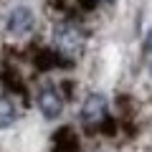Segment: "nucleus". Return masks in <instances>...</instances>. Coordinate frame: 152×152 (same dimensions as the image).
<instances>
[{
	"label": "nucleus",
	"mask_w": 152,
	"mask_h": 152,
	"mask_svg": "<svg viewBox=\"0 0 152 152\" xmlns=\"http://www.w3.org/2000/svg\"><path fill=\"white\" fill-rule=\"evenodd\" d=\"M36 104H38V109H41V114H43L46 119H56L64 112V99H61L58 89L51 86V84L41 86V91L36 96Z\"/></svg>",
	"instance_id": "obj_2"
},
{
	"label": "nucleus",
	"mask_w": 152,
	"mask_h": 152,
	"mask_svg": "<svg viewBox=\"0 0 152 152\" xmlns=\"http://www.w3.org/2000/svg\"><path fill=\"white\" fill-rule=\"evenodd\" d=\"M53 46L61 51L64 56H79L84 48V31L76 23H58L53 28Z\"/></svg>",
	"instance_id": "obj_1"
},
{
	"label": "nucleus",
	"mask_w": 152,
	"mask_h": 152,
	"mask_svg": "<svg viewBox=\"0 0 152 152\" xmlns=\"http://www.w3.org/2000/svg\"><path fill=\"white\" fill-rule=\"evenodd\" d=\"M5 28L10 36H28V33L33 31V13L31 8L26 5H18L10 10V15H8L5 20Z\"/></svg>",
	"instance_id": "obj_3"
},
{
	"label": "nucleus",
	"mask_w": 152,
	"mask_h": 152,
	"mask_svg": "<svg viewBox=\"0 0 152 152\" xmlns=\"http://www.w3.org/2000/svg\"><path fill=\"white\" fill-rule=\"evenodd\" d=\"M147 66H150V76H152V58H147Z\"/></svg>",
	"instance_id": "obj_7"
},
{
	"label": "nucleus",
	"mask_w": 152,
	"mask_h": 152,
	"mask_svg": "<svg viewBox=\"0 0 152 152\" xmlns=\"http://www.w3.org/2000/svg\"><path fill=\"white\" fill-rule=\"evenodd\" d=\"M104 114H107V99L102 94H89L81 104L79 117H81L84 124H96V122L104 119Z\"/></svg>",
	"instance_id": "obj_4"
},
{
	"label": "nucleus",
	"mask_w": 152,
	"mask_h": 152,
	"mask_svg": "<svg viewBox=\"0 0 152 152\" xmlns=\"http://www.w3.org/2000/svg\"><path fill=\"white\" fill-rule=\"evenodd\" d=\"M145 56L152 58V28L147 31V36H145Z\"/></svg>",
	"instance_id": "obj_6"
},
{
	"label": "nucleus",
	"mask_w": 152,
	"mask_h": 152,
	"mask_svg": "<svg viewBox=\"0 0 152 152\" xmlns=\"http://www.w3.org/2000/svg\"><path fill=\"white\" fill-rule=\"evenodd\" d=\"M104 3H112V0H104Z\"/></svg>",
	"instance_id": "obj_8"
},
{
	"label": "nucleus",
	"mask_w": 152,
	"mask_h": 152,
	"mask_svg": "<svg viewBox=\"0 0 152 152\" xmlns=\"http://www.w3.org/2000/svg\"><path fill=\"white\" fill-rule=\"evenodd\" d=\"M18 119V107L10 96H0V129L10 127Z\"/></svg>",
	"instance_id": "obj_5"
}]
</instances>
